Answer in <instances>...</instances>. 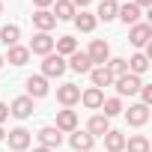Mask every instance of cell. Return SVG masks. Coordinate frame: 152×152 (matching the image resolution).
Instances as JSON below:
<instances>
[{
    "instance_id": "1",
    "label": "cell",
    "mask_w": 152,
    "mask_h": 152,
    "mask_svg": "<svg viewBox=\"0 0 152 152\" xmlns=\"http://www.w3.org/2000/svg\"><path fill=\"white\" fill-rule=\"evenodd\" d=\"M69 66H66V57H60V54H45V60H42V78H60V75L66 72Z\"/></svg>"
},
{
    "instance_id": "2",
    "label": "cell",
    "mask_w": 152,
    "mask_h": 152,
    "mask_svg": "<svg viewBox=\"0 0 152 152\" xmlns=\"http://www.w3.org/2000/svg\"><path fill=\"white\" fill-rule=\"evenodd\" d=\"M113 87H116V93H119V96H137V93H140V87H143V81L137 78V75L125 72V75H119V78H113Z\"/></svg>"
},
{
    "instance_id": "3",
    "label": "cell",
    "mask_w": 152,
    "mask_h": 152,
    "mask_svg": "<svg viewBox=\"0 0 152 152\" xmlns=\"http://www.w3.org/2000/svg\"><path fill=\"white\" fill-rule=\"evenodd\" d=\"M87 57H90V63H96V66H104V63L110 60V45H107L104 39H93V42H90V51H87Z\"/></svg>"
},
{
    "instance_id": "4",
    "label": "cell",
    "mask_w": 152,
    "mask_h": 152,
    "mask_svg": "<svg viewBox=\"0 0 152 152\" xmlns=\"http://www.w3.org/2000/svg\"><path fill=\"white\" fill-rule=\"evenodd\" d=\"M60 134H72L75 128H78V113H75L72 107H66V110H57V125H54Z\"/></svg>"
},
{
    "instance_id": "5",
    "label": "cell",
    "mask_w": 152,
    "mask_h": 152,
    "mask_svg": "<svg viewBox=\"0 0 152 152\" xmlns=\"http://www.w3.org/2000/svg\"><path fill=\"white\" fill-rule=\"evenodd\" d=\"M149 39H152V27H149V24H131V30H128V42H131L134 48H146Z\"/></svg>"
},
{
    "instance_id": "6",
    "label": "cell",
    "mask_w": 152,
    "mask_h": 152,
    "mask_svg": "<svg viewBox=\"0 0 152 152\" xmlns=\"http://www.w3.org/2000/svg\"><path fill=\"white\" fill-rule=\"evenodd\" d=\"M27 51H30V54H39V57L51 54V51H54V39H51V33H36V36L30 39Z\"/></svg>"
},
{
    "instance_id": "7",
    "label": "cell",
    "mask_w": 152,
    "mask_h": 152,
    "mask_svg": "<svg viewBox=\"0 0 152 152\" xmlns=\"http://www.w3.org/2000/svg\"><path fill=\"white\" fill-rule=\"evenodd\" d=\"M6 143H9V149H12V152H24V149H30V131L18 125V128H12V131H9Z\"/></svg>"
},
{
    "instance_id": "8",
    "label": "cell",
    "mask_w": 152,
    "mask_h": 152,
    "mask_svg": "<svg viewBox=\"0 0 152 152\" xmlns=\"http://www.w3.org/2000/svg\"><path fill=\"white\" fill-rule=\"evenodd\" d=\"M57 102H60L63 107L78 104V102H81V87H78V84H63V87L57 90Z\"/></svg>"
},
{
    "instance_id": "9",
    "label": "cell",
    "mask_w": 152,
    "mask_h": 152,
    "mask_svg": "<svg viewBox=\"0 0 152 152\" xmlns=\"http://www.w3.org/2000/svg\"><path fill=\"white\" fill-rule=\"evenodd\" d=\"M24 87H27V96H30V99H45L48 90H51V87H48V78H42V75H30Z\"/></svg>"
},
{
    "instance_id": "10",
    "label": "cell",
    "mask_w": 152,
    "mask_h": 152,
    "mask_svg": "<svg viewBox=\"0 0 152 152\" xmlns=\"http://www.w3.org/2000/svg\"><path fill=\"white\" fill-rule=\"evenodd\" d=\"M69 143H72V149H75V152H93L96 137H93V134H87V131H81V128H75V131H72V137H69Z\"/></svg>"
},
{
    "instance_id": "11",
    "label": "cell",
    "mask_w": 152,
    "mask_h": 152,
    "mask_svg": "<svg viewBox=\"0 0 152 152\" xmlns=\"http://www.w3.org/2000/svg\"><path fill=\"white\" fill-rule=\"evenodd\" d=\"M33 27H36L39 33H51V30L57 27V18H54L48 9H36V12H33Z\"/></svg>"
},
{
    "instance_id": "12",
    "label": "cell",
    "mask_w": 152,
    "mask_h": 152,
    "mask_svg": "<svg viewBox=\"0 0 152 152\" xmlns=\"http://www.w3.org/2000/svg\"><path fill=\"white\" fill-rule=\"evenodd\" d=\"M9 113H12L15 119H27V116L33 113V99H30V96H18V99L9 104Z\"/></svg>"
},
{
    "instance_id": "13",
    "label": "cell",
    "mask_w": 152,
    "mask_h": 152,
    "mask_svg": "<svg viewBox=\"0 0 152 152\" xmlns=\"http://www.w3.org/2000/svg\"><path fill=\"white\" fill-rule=\"evenodd\" d=\"M125 119H128V125L140 128V125L149 122V107H146V104H131V107L125 110Z\"/></svg>"
},
{
    "instance_id": "14",
    "label": "cell",
    "mask_w": 152,
    "mask_h": 152,
    "mask_svg": "<svg viewBox=\"0 0 152 152\" xmlns=\"http://www.w3.org/2000/svg\"><path fill=\"white\" fill-rule=\"evenodd\" d=\"M36 137H39V143H42L45 149H57V146L63 143V134H60L54 125H45V128H39V134H36Z\"/></svg>"
},
{
    "instance_id": "15",
    "label": "cell",
    "mask_w": 152,
    "mask_h": 152,
    "mask_svg": "<svg viewBox=\"0 0 152 152\" xmlns=\"http://www.w3.org/2000/svg\"><path fill=\"white\" fill-rule=\"evenodd\" d=\"M72 72H78V75H87L90 69H93V63H90V57H87V51H75V54H69V63H66Z\"/></svg>"
},
{
    "instance_id": "16",
    "label": "cell",
    "mask_w": 152,
    "mask_h": 152,
    "mask_svg": "<svg viewBox=\"0 0 152 152\" xmlns=\"http://www.w3.org/2000/svg\"><path fill=\"white\" fill-rule=\"evenodd\" d=\"M116 18H119L122 24H128V27H131V24H140V6H134L131 0H128V3H122V6L116 9Z\"/></svg>"
},
{
    "instance_id": "17",
    "label": "cell",
    "mask_w": 152,
    "mask_h": 152,
    "mask_svg": "<svg viewBox=\"0 0 152 152\" xmlns=\"http://www.w3.org/2000/svg\"><path fill=\"white\" fill-rule=\"evenodd\" d=\"M107 131H110V119H107V116H102V113L90 116V122H87V134H93V137H104Z\"/></svg>"
},
{
    "instance_id": "18",
    "label": "cell",
    "mask_w": 152,
    "mask_h": 152,
    "mask_svg": "<svg viewBox=\"0 0 152 152\" xmlns=\"http://www.w3.org/2000/svg\"><path fill=\"white\" fill-rule=\"evenodd\" d=\"M27 60H30V51H27L24 45H12V48H6L3 63H12V66H27Z\"/></svg>"
},
{
    "instance_id": "19",
    "label": "cell",
    "mask_w": 152,
    "mask_h": 152,
    "mask_svg": "<svg viewBox=\"0 0 152 152\" xmlns=\"http://www.w3.org/2000/svg\"><path fill=\"white\" fill-rule=\"evenodd\" d=\"M81 102H84V107L99 110V107H102V102H104V93H102L99 87H87V90L81 93Z\"/></svg>"
},
{
    "instance_id": "20",
    "label": "cell",
    "mask_w": 152,
    "mask_h": 152,
    "mask_svg": "<svg viewBox=\"0 0 152 152\" xmlns=\"http://www.w3.org/2000/svg\"><path fill=\"white\" fill-rule=\"evenodd\" d=\"M51 6H54V12H51V15H54L57 21H72V18H75V12H78V9L72 6V0H54Z\"/></svg>"
},
{
    "instance_id": "21",
    "label": "cell",
    "mask_w": 152,
    "mask_h": 152,
    "mask_svg": "<svg viewBox=\"0 0 152 152\" xmlns=\"http://www.w3.org/2000/svg\"><path fill=\"white\" fill-rule=\"evenodd\" d=\"M72 21H75V27H78L81 33H93V30H96V24H99V21H96V15H93V12H87V9L75 12V18H72Z\"/></svg>"
},
{
    "instance_id": "22",
    "label": "cell",
    "mask_w": 152,
    "mask_h": 152,
    "mask_svg": "<svg viewBox=\"0 0 152 152\" xmlns=\"http://www.w3.org/2000/svg\"><path fill=\"white\" fill-rule=\"evenodd\" d=\"M90 81H93V87L102 90V87H110V84H113V75H110L104 66H93V69H90Z\"/></svg>"
},
{
    "instance_id": "23",
    "label": "cell",
    "mask_w": 152,
    "mask_h": 152,
    "mask_svg": "<svg viewBox=\"0 0 152 152\" xmlns=\"http://www.w3.org/2000/svg\"><path fill=\"white\" fill-rule=\"evenodd\" d=\"M116 9H119V3H116V0H102V3H99V12H96V21H113L116 18Z\"/></svg>"
},
{
    "instance_id": "24",
    "label": "cell",
    "mask_w": 152,
    "mask_h": 152,
    "mask_svg": "<svg viewBox=\"0 0 152 152\" xmlns=\"http://www.w3.org/2000/svg\"><path fill=\"white\" fill-rule=\"evenodd\" d=\"M104 149H107V152H122V149H125V134L110 128V131L104 134Z\"/></svg>"
},
{
    "instance_id": "25",
    "label": "cell",
    "mask_w": 152,
    "mask_h": 152,
    "mask_svg": "<svg viewBox=\"0 0 152 152\" xmlns=\"http://www.w3.org/2000/svg\"><path fill=\"white\" fill-rule=\"evenodd\" d=\"M18 39H21V27H18V24H6V27H0V42H3L6 48L18 45Z\"/></svg>"
},
{
    "instance_id": "26",
    "label": "cell",
    "mask_w": 152,
    "mask_h": 152,
    "mask_svg": "<svg viewBox=\"0 0 152 152\" xmlns=\"http://www.w3.org/2000/svg\"><path fill=\"white\" fill-rule=\"evenodd\" d=\"M125 63H128V72H131V75H137V78L149 72V57H146V54H134V57H131V60H125Z\"/></svg>"
},
{
    "instance_id": "27",
    "label": "cell",
    "mask_w": 152,
    "mask_h": 152,
    "mask_svg": "<svg viewBox=\"0 0 152 152\" xmlns=\"http://www.w3.org/2000/svg\"><path fill=\"white\" fill-rule=\"evenodd\" d=\"M125 149L128 152H149L152 146H149L146 134H131V137H125Z\"/></svg>"
},
{
    "instance_id": "28",
    "label": "cell",
    "mask_w": 152,
    "mask_h": 152,
    "mask_svg": "<svg viewBox=\"0 0 152 152\" xmlns=\"http://www.w3.org/2000/svg\"><path fill=\"white\" fill-rule=\"evenodd\" d=\"M54 48L60 57H69V54L78 51V42H75V36H60V39H54Z\"/></svg>"
},
{
    "instance_id": "29",
    "label": "cell",
    "mask_w": 152,
    "mask_h": 152,
    "mask_svg": "<svg viewBox=\"0 0 152 152\" xmlns=\"http://www.w3.org/2000/svg\"><path fill=\"white\" fill-rule=\"evenodd\" d=\"M99 110H104L102 116H107V119H110V116H119V113H122V102H119V96H113V99H104Z\"/></svg>"
},
{
    "instance_id": "30",
    "label": "cell",
    "mask_w": 152,
    "mask_h": 152,
    "mask_svg": "<svg viewBox=\"0 0 152 152\" xmlns=\"http://www.w3.org/2000/svg\"><path fill=\"white\" fill-rule=\"evenodd\" d=\"M104 69L113 75V78H119V75H125V72H128V63H125L122 57H113V60H107V63H104Z\"/></svg>"
},
{
    "instance_id": "31",
    "label": "cell",
    "mask_w": 152,
    "mask_h": 152,
    "mask_svg": "<svg viewBox=\"0 0 152 152\" xmlns=\"http://www.w3.org/2000/svg\"><path fill=\"white\" fill-rule=\"evenodd\" d=\"M140 104H146V107L152 104V87H146V84L140 87Z\"/></svg>"
},
{
    "instance_id": "32",
    "label": "cell",
    "mask_w": 152,
    "mask_h": 152,
    "mask_svg": "<svg viewBox=\"0 0 152 152\" xmlns=\"http://www.w3.org/2000/svg\"><path fill=\"white\" fill-rule=\"evenodd\" d=\"M6 116H9V104H3V102H0V125L6 122Z\"/></svg>"
},
{
    "instance_id": "33",
    "label": "cell",
    "mask_w": 152,
    "mask_h": 152,
    "mask_svg": "<svg viewBox=\"0 0 152 152\" xmlns=\"http://www.w3.org/2000/svg\"><path fill=\"white\" fill-rule=\"evenodd\" d=\"M51 3H54V0H33V6H36V9H48Z\"/></svg>"
},
{
    "instance_id": "34",
    "label": "cell",
    "mask_w": 152,
    "mask_h": 152,
    "mask_svg": "<svg viewBox=\"0 0 152 152\" xmlns=\"http://www.w3.org/2000/svg\"><path fill=\"white\" fill-rule=\"evenodd\" d=\"M90 3H93V0H72V6H75V9H78V6H81V9H87Z\"/></svg>"
},
{
    "instance_id": "35",
    "label": "cell",
    "mask_w": 152,
    "mask_h": 152,
    "mask_svg": "<svg viewBox=\"0 0 152 152\" xmlns=\"http://www.w3.org/2000/svg\"><path fill=\"white\" fill-rule=\"evenodd\" d=\"M131 3H134V6H140V9H143V6H152V0H131Z\"/></svg>"
},
{
    "instance_id": "36",
    "label": "cell",
    "mask_w": 152,
    "mask_h": 152,
    "mask_svg": "<svg viewBox=\"0 0 152 152\" xmlns=\"http://www.w3.org/2000/svg\"><path fill=\"white\" fill-rule=\"evenodd\" d=\"M33 152H54V149H45V146H36Z\"/></svg>"
},
{
    "instance_id": "37",
    "label": "cell",
    "mask_w": 152,
    "mask_h": 152,
    "mask_svg": "<svg viewBox=\"0 0 152 152\" xmlns=\"http://www.w3.org/2000/svg\"><path fill=\"white\" fill-rule=\"evenodd\" d=\"M0 140H6V131H3V125H0Z\"/></svg>"
},
{
    "instance_id": "38",
    "label": "cell",
    "mask_w": 152,
    "mask_h": 152,
    "mask_svg": "<svg viewBox=\"0 0 152 152\" xmlns=\"http://www.w3.org/2000/svg\"><path fill=\"white\" fill-rule=\"evenodd\" d=\"M0 69H3V54H0Z\"/></svg>"
},
{
    "instance_id": "39",
    "label": "cell",
    "mask_w": 152,
    "mask_h": 152,
    "mask_svg": "<svg viewBox=\"0 0 152 152\" xmlns=\"http://www.w3.org/2000/svg\"><path fill=\"white\" fill-rule=\"evenodd\" d=\"M0 12H3V0H0Z\"/></svg>"
}]
</instances>
